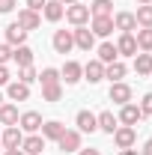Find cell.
I'll list each match as a JSON object with an SVG mask.
<instances>
[{"label": "cell", "instance_id": "6da1fadb", "mask_svg": "<svg viewBox=\"0 0 152 155\" xmlns=\"http://www.w3.org/2000/svg\"><path fill=\"white\" fill-rule=\"evenodd\" d=\"M90 18H93V15H90V6H84L81 0L72 3V6H66V21H69L72 27H87Z\"/></svg>", "mask_w": 152, "mask_h": 155}, {"label": "cell", "instance_id": "7a4b0ae2", "mask_svg": "<svg viewBox=\"0 0 152 155\" xmlns=\"http://www.w3.org/2000/svg\"><path fill=\"white\" fill-rule=\"evenodd\" d=\"M111 137H114L116 149H131L134 143H137V128H134V125H119Z\"/></svg>", "mask_w": 152, "mask_h": 155}, {"label": "cell", "instance_id": "3957f363", "mask_svg": "<svg viewBox=\"0 0 152 155\" xmlns=\"http://www.w3.org/2000/svg\"><path fill=\"white\" fill-rule=\"evenodd\" d=\"M60 81H66L69 87H75V84H81L84 81V66L78 63V60H69L63 69H60Z\"/></svg>", "mask_w": 152, "mask_h": 155}, {"label": "cell", "instance_id": "277c9868", "mask_svg": "<svg viewBox=\"0 0 152 155\" xmlns=\"http://www.w3.org/2000/svg\"><path fill=\"white\" fill-rule=\"evenodd\" d=\"M131 96H134V93H131V87H128L125 81H116V84H111V90H107V98H111L114 104H119V107L128 104Z\"/></svg>", "mask_w": 152, "mask_h": 155}, {"label": "cell", "instance_id": "5b68a950", "mask_svg": "<svg viewBox=\"0 0 152 155\" xmlns=\"http://www.w3.org/2000/svg\"><path fill=\"white\" fill-rule=\"evenodd\" d=\"M18 128L24 131V134H39V128H42V114L24 110V114L18 116Z\"/></svg>", "mask_w": 152, "mask_h": 155}, {"label": "cell", "instance_id": "8992f818", "mask_svg": "<svg viewBox=\"0 0 152 155\" xmlns=\"http://www.w3.org/2000/svg\"><path fill=\"white\" fill-rule=\"evenodd\" d=\"M72 39H75V48L87 51V54L95 48V36H93L90 27H75V30H72Z\"/></svg>", "mask_w": 152, "mask_h": 155}, {"label": "cell", "instance_id": "52a82bcc", "mask_svg": "<svg viewBox=\"0 0 152 155\" xmlns=\"http://www.w3.org/2000/svg\"><path fill=\"white\" fill-rule=\"evenodd\" d=\"M75 125H78V131H81V134H93V131H98V119H95L93 110H78Z\"/></svg>", "mask_w": 152, "mask_h": 155}, {"label": "cell", "instance_id": "ba28073f", "mask_svg": "<svg viewBox=\"0 0 152 155\" xmlns=\"http://www.w3.org/2000/svg\"><path fill=\"white\" fill-rule=\"evenodd\" d=\"M90 30H93V36H101V39H107L111 33H114V15L90 18Z\"/></svg>", "mask_w": 152, "mask_h": 155}, {"label": "cell", "instance_id": "9c48e42d", "mask_svg": "<svg viewBox=\"0 0 152 155\" xmlns=\"http://www.w3.org/2000/svg\"><path fill=\"white\" fill-rule=\"evenodd\" d=\"M116 119H119V125H137V122L143 119V114H140V107H137L134 101H128V104L119 107V116H116Z\"/></svg>", "mask_w": 152, "mask_h": 155}, {"label": "cell", "instance_id": "30bf717a", "mask_svg": "<svg viewBox=\"0 0 152 155\" xmlns=\"http://www.w3.org/2000/svg\"><path fill=\"white\" fill-rule=\"evenodd\" d=\"M57 146L63 152H78V149H81V131H78V128H66L63 137L57 140Z\"/></svg>", "mask_w": 152, "mask_h": 155}, {"label": "cell", "instance_id": "8fae6325", "mask_svg": "<svg viewBox=\"0 0 152 155\" xmlns=\"http://www.w3.org/2000/svg\"><path fill=\"white\" fill-rule=\"evenodd\" d=\"M116 54L119 57H134L137 54V39H134V33H119V39H116Z\"/></svg>", "mask_w": 152, "mask_h": 155}, {"label": "cell", "instance_id": "7c38bea8", "mask_svg": "<svg viewBox=\"0 0 152 155\" xmlns=\"http://www.w3.org/2000/svg\"><path fill=\"white\" fill-rule=\"evenodd\" d=\"M51 45H54V51H57V54H69V51L75 48L72 30H57V33H54V39H51Z\"/></svg>", "mask_w": 152, "mask_h": 155}, {"label": "cell", "instance_id": "4fadbf2b", "mask_svg": "<svg viewBox=\"0 0 152 155\" xmlns=\"http://www.w3.org/2000/svg\"><path fill=\"white\" fill-rule=\"evenodd\" d=\"M6 98L15 101V104H18V101H27V98H30V87L21 84V81H9V84H6Z\"/></svg>", "mask_w": 152, "mask_h": 155}, {"label": "cell", "instance_id": "5bb4252c", "mask_svg": "<svg viewBox=\"0 0 152 155\" xmlns=\"http://www.w3.org/2000/svg\"><path fill=\"white\" fill-rule=\"evenodd\" d=\"M0 140H3V149H21V143H24V131H21L18 125H9V128L0 134Z\"/></svg>", "mask_w": 152, "mask_h": 155}, {"label": "cell", "instance_id": "9a60e30c", "mask_svg": "<svg viewBox=\"0 0 152 155\" xmlns=\"http://www.w3.org/2000/svg\"><path fill=\"white\" fill-rule=\"evenodd\" d=\"M114 30H119V33H134V30H137L134 12H116L114 15Z\"/></svg>", "mask_w": 152, "mask_h": 155}, {"label": "cell", "instance_id": "2e32d148", "mask_svg": "<svg viewBox=\"0 0 152 155\" xmlns=\"http://www.w3.org/2000/svg\"><path fill=\"white\" fill-rule=\"evenodd\" d=\"M18 24L24 27V30H27V33H30V30H36V27H42V15L24 6V9H18Z\"/></svg>", "mask_w": 152, "mask_h": 155}, {"label": "cell", "instance_id": "e0dca14e", "mask_svg": "<svg viewBox=\"0 0 152 155\" xmlns=\"http://www.w3.org/2000/svg\"><path fill=\"white\" fill-rule=\"evenodd\" d=\"M18 104H15V101H3V104H0V125H6V128H9V125H18Z\"/></svg>", "mask_w": 152, "mask_h": 155}, {"label": "cell", "instance_id": "ac0fdd59", "mask_svg": "<svg viewBox=\"0 0 152 155\" xmlns=\"http://www.w3.org/2000/svg\"><path fill=\"white\" fill-rule=\"evenodd\" d=\"M21 149H24V155H42L45 152V137L42 134H24Z\"/></svg>", "mask_w": 152, "mask_h": 155}, {"label": "cell", "instance_id": "d6986e66", "mask_svg": "<svg viewBox=\"0 0 152 155\" xmlns=\"http://www.w3.org/2000/svg\"><path fill=\"white\" fill-rule=\"evenodd\" d=\"M95 119H98V131H104V134H114L119 128V119L114 110H101V114H95Z\"/></svg>", "mask_w": 152, "mask_h": 155}, {"label": "cell", "instance_id": "ffe728a7", "mask_svg": "<svg viewBox=\"0 0 152 155\" xmlns=\"http://www.w3.org/2000/svg\"><path fill=\"white\" fill-rule=\"evenodd\" d=\"M27 42V30L21 27L18 21H12L9 27H6V45H12V48H18V45H24Z\"/></svg>", "mask_w": 152, "mask_h": 155}, {"label": "cell", "instance_id": "44dd1931", "mask_svg": "<svg viewBox=\"0 0 152 155\" xmlns=\"http://www.w3.org/2000/svg\"><path fill=\"white\" fill-rule=\"evenodd\" d=\"M84 81H90V84L104 81V63H101V60H90V63L84 66Z\"/></svg>", "mask_w": 152, "mask_h": 155}, {"label": "cell", "instance_id": "7402d4cb", "mask_svg": "<svg viewBox=\"0 0 152 155\" xmlns=\"http://www.w3.org/2000/svg\"><path fill=\"white\" fill-rule=\"evenodd\" d=\"M39 131H42L45 140H60L63 131H66V125H63L60 119H48V122H42V128H39Z\"/></svg>", "mask_w": 152, "mask_h": 155}, {"label": "cell", "instance_id": "603a6c76", "mask_svg": "<svg viewBox=\"0 0 152 155\" xmlns=\"http://www.w3.org/2000/svg\"><path fill=\"white\" fill-rule=\"evenodd\" d=\"M134 72H137L140 78H149L152 75V54L137 51V54H134Z\"/></svg>", "mask_w": 152, "mask_h": 155}, {"label": "cell", "instance_id": "cb8c5ba5", "mask_svg": "<svg viewBox=\"0 0 152 155\" xmlns=\"http://www.w3.org/2000/svg\"><path fill=\"white\" fill-rule=\"evenodd\" d=\"M42 15H45V21L57 24V21L66 15V6H63L60 0H48V3H45V9H42Z\"/></svg>", "mask_w": 152, "mask_h": 155}, {"label": "cell", "instance_id": "d4e9b609", "mask_svg": "<svg viewBox=\"0 0 152 155\" xmlns=\"http://www.w3.org/2000/svg\"><path fill=\"white\" fill-rule=\"evenodd\" d=\"M12 63H18V69L33 66V48H30V45H18V48H12Z\"/></svg>", "mask_w": 152, "mask_h": 155}, {"label": "cell", "instance_id": "484cf974", "mask_svg": "<svg viewBox=\"0 0 152 155\" xmlns=\"http://www.w3.org/2000/svg\"><path fill=\"white\" fill-rule=\"evenodd\" d=\"M125 72H128V69H125V63H122V60H114V63H107V66H104V78H107L111 84L122 81V78H125Z\"/></svg>", "mask_w": 152, "mask_h": 155}, {"label": "cell", "instance_id": "4316f807", "mask_svg": "<svg viewBox=\"0 0 152 155\" xmlns=\"http://www.w3.org/2000/svg\"><path fill=\"white\" fill-rule=\"evenodd\" d=\"M95 54H98L95 60H101L104 66H107V63H114V60H119V54H116V45H114V42H101V45L95 48Z\"/></svg>", "mask_w": 152, "mask_h": 155}, {"label": "cell", "instance_id": "83f0119b", "mask_svg": "<svg viewBox=\"0 0 152 155\" xmlns=\"http://www.w3.org/2000/svg\"><path fill=\"white\" fill-rule=\"evenodd\" d=\"M134 39H137V51L152 54V27H140V30L134 33Z\"/></svg>", "mask_w": 152, "mask_h": 155}, {"label": "cell", "instance_id": "f1b7e54d", "mask_svg": "<svg viewBox=\"0 0 152 155\" xmlns=\"http://www.w3.org/2000/svg\"><path fill=\"white\" fill-rule=\"evenodd\" d=\"M111 12H114V0H93V3H90V15H93V18L111 15Z\"/></svg>", "mask_w": 152, "mask_h": 155}, {"label": "cell", "instance_id": "f546056e", "mask_svg": "<svg viewBox=\"0 0 152 155\" xmlns=\"http://www.w3.org/2000/svg\"><path fill=\"white\" fill-rule=\"evenodd\" d=\"M63 98V84H45L42 87V101H60Z\"/></svg>", "mask_w": 152, "mask_h": 155}, {"label": "cell", "instance_id": "4dcf8cb0", "mask_svg": "<svg viewBox=\"0 0 152 155\" xmlns=\"http://www.w3.org/2000/svg\"><path fill=\"white\" fill-rule=\"evenodd\" d=\"M134 18H137V27H152V3H143V6H137Z\"/></svg>", "mask_w": 152, "mask_h": 155}, {"label": "cell", "instance_id": "1f68e13d", "mask_svg": "<svg viewBox=\"0 0 152 155\" xmlns=\"http://www.w3.org/2000/svg\"><path fill=\"white\" fill-rule=\"evenodd\" d=\"M39 81H42V87H45V84H63V81H60V69H54V66L42 69V75H39Z\"/></svg>", "mask_w": 152, "mask_h": 155}, {"label": "cell", "instance_id": "d6a6232c", "mask_svg": "<svg viewBox=\"0 0 152 155\" xmlns=\"http://www.w3.org/2000/svg\"><path fill=\"white\" fill-rule=\"evenodd\" d=\"M15 81H21V84H27V87H30L33 81H39V75H36V69H33V66H24V69H18V78H15Z\"/></svg>", "mask_w": 152, "mask_h": 155}, {"label": "cell", "instance_id": "836d02e7", "mask_svg": "<svg viewBox=\"0 0 152 155\" xmlns=\"http://www.w3.org/2000/svg\"><path fill=\"white\" fill-rule=\"evenodd\" d=\"M137 107H140V114H143V116H152V93H146V96L140 98Z\"/></svg>", "mask_w": 152, "mask_h": 155}, {"label": "cell", "instance_id": "e575fe53", "mask_svg": "<svg viewBox=\"0 0 152 155\" xmlns=\"http://www.w3.org/2000/svg\"><path fill=\"white\" fill-rule=\"evenodd\" d=\"M12 60V45H6V42H0V66H6Z\"/></svg>", "mask_w": 152, "mask_h": 155}, {"label": "cell", "instance_id": "d590c367", "mask_svg": "<svg viewBox=\"0 0 152 155\" xmlns=\"http://www.w3.org/2000/svg\"><path fill=\"white\" fill-rule=\"evenodd\" d=\"M24 3H27V9H33V12H42L48 0H24Z\"/></svg>", "mask_w": 152, "mask_h": 155}, {"label": "cell", "instance_id": "8d00e7d4", "mask_svg": "<svg viewBox=\"0 0 152 155\" xmlns=\"http://www.w3.org/2000/svg\"><path fill=\"white\" fill-rule=\"evenodd\" d=\"M15 3H18V0H0V15L12 12V9H15Z\"/></svg>", "mask_w": 152, "mask_h": 155}, {"label": "cell", "instance_id": "74e56055", "mask_svg": "<svg viewBox=\"0 0 152 155\" xmlns=\"http://www.w3.org/2000/svg\"><path fill=\"white\" fill-rule=\"evenodd\" d=\"M9 81H12V75H9V69H6V66H0V87H6Z\"/></svg>", "mask_w": 152, "mask_h": 155}, {"label": "cell", "instance_id": "f35d334b", "mask_svg": "<svg viewBox=\"0 0 152 155\" xmlns=\"http://www.w3.org/2000/svg\"><path fill=\"white\" fill-rule=\"evenodd\" d=\"M78 155H101V152H98V149H93V146H90V149H84V146H81V149H78Z\"/></svg>", "mask_w": 152, "mask_h": 155}, {"label": "cell", "instance_id": "ab89813d", "mask_svg": "<svg viewBox=\"0 0 152 155\" xmlns=\"http://www.w3.org/2000/svg\"><path fill=\"white\" fill-rule=\"evenodd\" d=\"M140 155H152V137L146 140V143H143V152H140Z\"/></svg>", "mask_w": 152, "mask_h": 155}, {"label": "cell", "instance_id": "60d3db41", "mask_svg": "<svg viewBox=\"0 0 152 155\" xmlns=\"http://www.w3.org/2000/svg\"><path fill=\"white\" fill-rule=\"evenodd\" d=\"M3 155H24V149H3Z\"/></svg>", "mask_w": 152, "mask_h": 155}, {"label": "cell", "instance_id": "b9f144b4", "mask_svg": "<svg viewBox=\"0 0 152 155\" xmlns=\"http://www.w3.org/2000/svg\"><path fill=\"white\" fill-rule=\"evenodd\" d=\"M119 155H140V152H137V149L131 146V149H119Z\"/></svg>", "mask_w": 152, "mask_h": 155}, {"label": "cell", "instance_id": "7bdbcfd3", "mask_svg": "<svg viewBox=\"0 0 152 155\" xmlns=\"http://www.w3.org/2000/svg\"><path fill=\"white\" fill-rule=\"evenodd\" d=\"M60 3H63V6H72V3H78V0H60Z\"/></svg>", "mask_w": 152, "mask_h": 155}, {"label": "cell", "instance_id": "ee69618b", "mask_svg": "<svg viewBox=\"0 0 152 155\" xmlns=\"http://www.w3.org/2000/svg\"><path fill=\"white\" fill-rule=\"evenodd\" d=\"M143 3H152V0H137V6H143Z\"/></svg>", "mask_w": 152, "mask_h": 155}, {"label": "cell", "instance_id": "f6af8a7d", "mask_svg": "<svg viewBox=\"0 0 152 155\" xmlns=\"http://www.w3.org/2000/svg\"><path fill=\"white\" fill-rule=\"evenodd\" d=\"M3 101H6V98H3V93H0V104H3Z\"/></svg>", "mask_w": 152, "mask_h": 155}, {"label": "cell", "instance_id": "bcb514c9", "mask_svg": "<svg viewBox=\"0 0 152 155\" xmlns=\"http://www.w3.org/2000/svg\"><path fill=\"white\" fill-rule=\"evenodd\" d=\"M0 149H3V140H0Z\"/></svg>", "mask_w": 152, "mask_h": 155}]
</instances>
